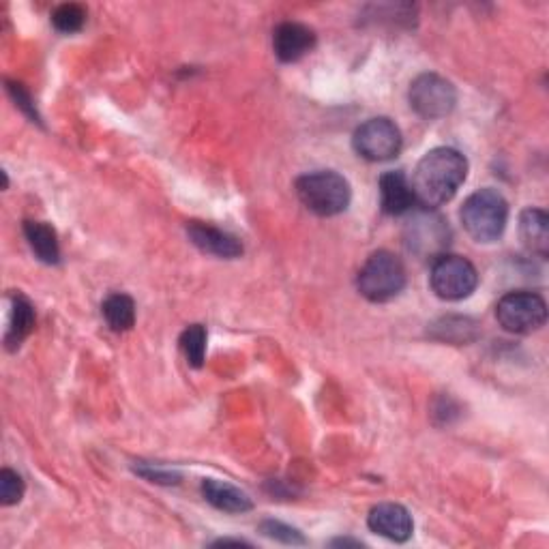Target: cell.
<instances>
[{
  "instance_id": "obj_1",
  "label": "cell",
  "mask_w": 549,
  "mask_h": 549,
  "mask_svg": "<svg viewBox=\"0 0 549 549\" xmlns=\"http://www.w3.org/2000/svg\"><path fill=\"white\" fill-rule=\"evenodd\" d=\"M468 176V159L449 146L429 151L412 176V191L425 209H438L455 198Z\"/></svg>"
},
{
  "instance_id": "obj_2",
  "label": "cell",
  "mask_w": 549,
  "mask_h": 549,
  "mask_svg": "<svg viewBox=\"0 0 549 549\" xmlns=\"http://www.w3.org/2000/svg\"><path fill=\"white\" fill-rule=\"evenodd\" d=\"M462 224L466 232L477 243H494L498 241L509 221V204L500 191L485 187L474 191V194L464 202Z\"/></svg>"
},
{
  "instance_id": "obj_3",
  "label": "cell",
  "mask_w": 549,
  "mask_h": 549,
  "mask_svg": "<svg viewBox=\"0 0 549 549\" xmlns=\"http://www.w3.org/2000/svg\"><path fill=\"white\" fill-rule=\"evenodd\" d=\"M296 196H299V200L311 213L320 217H333L348 209L352 200V189L341 174L333 170H320L303 174L296 181Z\"/></svg>"
},
{
  "instance_id": "obj_4",
  "label": "cell",
  "mask_w": 549,
  "mask_h": 549,
  "mask_svg": "<svg viewBox=\"0 0 549 549\" xmlns=\"http://www.w3.org/2000/svg\"><path fill=\"white\" fill-rule=\"evenodd\" d=\"M356 288L372 303L393 301L406 288V266L391 251H376L361 266Z\"/></svg>"
},
{
  "instance_id": "obj_5",
  "label": "cell",
  "mask_w": 549,
  "mask_h": 549,
  "mask_svg": "<svg viewBox=\"0 0 549 549\" xmlns=\"http://www.w3.org/2000/svg\"><path fill=\"white\" fill-rule=\"evenodd\" d=\"M451 241L449 221L438 215L434 209H423L414 213L404 228V243L412 256L419 260H436L447 254Z\"/></svg>"
},
{
  "instance_id": "obj_6",
  "label": "cell",
  "mask_w": 549,
  "mask_h": 549,
  "mask_svg": "<svg viewBox=\"0 0 549 549\" xmlns=\"http://www.w3.org/2000/svg\"><path fill=\"white\" fill-rule=\"evenodd\" d=\"M496 318L504 331L528 335L539 331L547 322V303L537 292H507L496 305Z\"/></svg>"
},
{
  "instance_id": "obj_7",
  "label": "cell",
  "mask_w": 549,
  "mask_h": 549,
  "mask_svg": "<svg viewBox=\"0 0 549 549\" xmlns=\"http://www.w3.org/2000/svg\"><path fill=\"white\" fill-rule=\"evenodd\" d=\"M410 108L425 121H438L449 116L457 106V88L440 73H421L412 80L408 91Z\"/></svg>"
},
{
  "instance_id": "obj_8",
  "label": "cell",
  "mask_w": 549,
  "mask_h": 549,
  "mask_svg": "<svg viewBox=\"0 0 549 549\" xmlns=\"http://www.w3.org/2000/svg\"><path fill=\"white\" fill-rule=\"evenodd\" d=\"M429 284L442 301H462L477 290L479 273L468 258L442 254L432 262Z\"/></svg>"
},
{
  "instance_id": "obj_9",
  "label": "cell",
  "mask_w": 549,
  "mask_h": 549,
  "mask_svg": "<svg viewBox=\"0 0 549 549\" xmlns=\"http://www.w3.org/2000/svg\"><path fill=\"white\" fill-rule=\"evenodd\" d=\"M352 146L367 161H389L402 151V131L391 118H369L356 127Z\"/></svg>"
},
{
  "instance_id": "obj_10",
  "label": "cell",
  "mask_w": 549,
  "mask_h": 549,
  "mask_svg": "<svg viewBox=\"0 0 549 549\" xmlns=\"http://www.w3.org/2000/svg\"><path fill=\"white\" fill-rule=\"evenodd\" d=\"M367 526L380 537L395 543H406L414 532L410 511L397 502H382L374 507L367 515Z\"/></svg>"
},
{
  "instance_id": "obj_11",
  "label": "cell",
  "mask_w": 549,
  "mask_h": 549,
  "mask_svg": "<svg viewBox=\"0 0 549 549\" xmlns=\"http://www.w3.org/2000/svg\"><path fill=\"white\" fill-rule=\"evenodd\" d=\"M316 46V33L301 22H284L273 33V50L281 63H296Z\"/></svg>"
},
{
  "instance_id": "obj_12",
  "label": "cell",
  "mask_w": 549,
  "mask_h": 549,
  "mask_svg": "<svg viewBox=\"0 0 549 549\" xmlns=\"http://www.w3.org/2000/svg\"><path fill=\"white\" fill-rule=\"evenodd\" d=\"M187 236L189 241L194 243L204 254H211L217 258H226V260H234L243 256V245L239 243L236 236L213 228L209 224H200V221H191L187 224Z\"/></svg>"
},
{
  "instance_id": "obj_13",
  "label": "cell",
  "mask_w": 549,
  "mask_h": 549,
  "mask_svg": "<svg viewBox=\"0 0 549 549\" xmlns=\"http://www.w3.org/2000/svg\"><path fill=\"white\" fill-rule=\"evenodd\" d=\"M380 189V206L387 215H404L410 213L414 202V191L408 181V176L404 172H384L378 181Z\"/></svg>"
},
{
  "instance_id": "obj_14",
  "label": "cell",
  "mask_w": 549,
  "mask_h": 549,
  "mask_svg": "<svg viewBox=\"0 0 549 549\" xmlns=\"http://www.w3.org/2000/svg\"><path fill=\"white\" fill-rule=\"evenodd\" d=\"M200 489H202L204 500L224 513H247L254 509L251 498L243 492V489L234 487L232 483L219 481V479H204Z\"/></svg>"
},
{
  "instance_id": "obj_15",
  "label": "cell",
  "mask_w": 549,
  "mask_h": 549,
  "mask_svg": "<svg viewBox=\"0 0 549 549\" xmlns=\"http://www.w3.org/2000/svg\"><path fill=\"white\" fill-rule=\"evenodd\" d=\"M519 239L530 254L545 258L549 251V217L543 209H526L519 215Z\"/></svg>"
},
{
  "instance_id": "obj_16",
  "label": "cell",
  "mask_w": 549,
  "mask_h": 549,
  "mask_svg": "<svg viewBox=\"0 0 549 549\" xmlns=\"http://www.w3.org/2000/svg\"><path fill=\"white\" fill-rule=\"evenodd\" d=\"M24 236L37 260L43 264L61 262V245H58V236L52 226L43 221H24Z\"/></svg>"
},
{
  "instance_id": "obj_17",
  "label": "cell",
  "mask_w": 549,
  "mask_h": 549,
  "mask_svg": "<svg viewBox=\"0 0 549 549\" xmlns=\"http://www.w3.org/2000/svg\"><path fill=\"white\" fill-rule=\"evenodd\" d=\"M35 329V309L31 301L26 299L24 294H13L11 296V318H9V329L5 344L9 350H18L22 341L33 333Z\"/></svg>"
},
{
  "instance_id": "obj_18",
  "label": "cell",
  "mask_w": 549,
  "mask_h": 549,
  "mask_svg": "<svg viewBox=\"0 0 549 549\" xmlns=\"http://www.w3.org/2000/svg\"><path fill=\"white\" fill-rule=\"evenodd\" d=\"M101 314L114 333H125L136 324V303L129 294L114 292L103 301Z\"/></svg>"
},
{
  "instance_id": "obj_19",
  "label": "cell",
  "mask_w": 549,
  "mask_h": 549,
  "mask_svg": "<svg viewBox=\"0 0 549 549\" xmlns=\"http://www.w3.org/2000/svg\"><path fill=\"white\" fill-rule=\"evenodd\" d=\"M181 350L191 367H202L206 356V329L202 324H191L181 335Z\"/></svg>"
},
{
  "instance_id": "obj_20",
  "label": "cell",
  "mask_w": 549,
  "mask_h": 549,
  "mask_svg": "<svg viewBox=\"0 0 549 549\" xmlns=\"http://www.w3.org/2000/svg\"><path fill=\"white\" fill-rule=\"evenodd\" d=\"M436 337L442 341H457V344H466L477 337V324L470 318H442L438 324H434Z\"/></svg>"
},
{
  "instance_id": "obj_21",
  "label": "cell",
  "mask_w": 549,
  "mask_h": 549,
  "mask_svg": "<svg viewBox=\"0 0 549 549\" xmlns=\"http://www.w3.org/2000/svg\"><path fill=\"white\" fill-rule=\"evenodd\" d=\"M52 24L58 33H65V35L78 33L86 24V9L76 3H65V5L54 9Z\"/></svg>"
},
{
  "instance_id": "obj_22",
  "label": "cell",
  "mask_w": 549,
  "mask_h": 549,
  "mask_svg": "<svg viewBox=\"0 0 549 549\" xmlns=\"http://www.w3.org/2000/svg\"><path fill=\"white\" fill-rule=\"evenodd\" d=\"M260 532L264 534V537H269V539L279 541L284 545H305L307 543L299 530L284 524V522H277V519H264V522L260 524Z\"/></svg>"
},
{
  "instance_id": "obj_23",
  "label": "cell",
  "mask_w": 549,
  "mask_h": 549,
  "mask_svg": "<svg viewBox=\"0 0 549 549\" xmlns=\"http://www.w3.org/2000/svg\"><path fill=\"white\" fill-rule=\"evenodd\" d=\"M24 481L18 472H13L11 468L0 470V502L5 507H13L24 498Z\"/></svg>"
},
{
  "instance_id": "obj_24",
  "label": "cell",
  "mask_w": 549,
  "mask_h": 549,
  "mask_svg": "<svg viewBox=\"0 0 549 549\" xmlns=\"http://www.w3.org/2000/svg\"><path fill=\"white\" fill-rule=\"evenodd\" d=\"M136 464L138 466H133V470H136L142 479L157 483V485H178L183 479L181 472L174 468H166L159 464H146V462H136Z\"/></svg>"
},
{
  "instance_id": "obj_25",
  "label": "cell",
  "mask_w": 549,
  "mask_h": 549,
  "mask_svg": "<svg viewBox=\"0 0 549 549\" xmlns=\"http://www.w3.org/2000/svg\"><path fill=\"white\" fill-rule=\"evenodd\" d=\"M7 91H9V95L13 97V101H16V106H18L28 118H33V123H41V118H39V114H37V110H35V103H33L31 95H28V93L24 91V86H22V84H18V82H7Z\"/></svg>"
},
{
  "instance_id": "obj_26",
  "label": "cell",
  "mask_w": 549,
  "mask_h": 549,
  "mask_svg": "<svg viewBox=\"0 0 549 549\" xmlns=\"http://www.w3.org/2000/svg\"><path fill=\"white\" fill-rule=\"evenodd\" d=\"M331 545H341V547H348V545H352V547H363V543L352 541V539H335Z\"/></svg>"
},
{
  "instance_id": "obj_27",
  "label": "cell",
  "mask_w": 549,
  "mask_h": 549,
  "mask_svg": "<svg viewBox=\"0 0 549 549\" xmlns=\"http://www.w3.org/2000/svg\"><path fill=\"white\" fill-rule=\"evenodd\" d=\"M215 545H249L247 541H239V539H221Z\"/></svg>"
}]
</instances>
